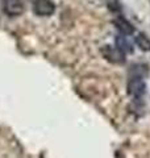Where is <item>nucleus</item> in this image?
Here are the masks:
<instances>
[{
	"instance_id": "f257e3e1",
	"label": "nucleus",
	"mask_w": 150,
	"mask_h": 158,
	"mask_svg": "<svg viewBox=\"0 0 150 158\" xmlns=\"http://www.w3.org/2000/svg\"><path fill=\"white\" fill-rule=\"evenodd\" d=\"M146 91V85L142 77H129L128 94L134 99H141Z\"/></svg>"
},
{
	"instance_id": "f03ea898",
	"label": "nucleus",
	"mask_w": 150,
	"mask_h": 158,
	"mask_svg": "<svg viewBox=\"0 0 150 158\" xmlns=\"http://www.w3.org/2000/svg\"><path fill=\"white\" fill-rule=\"evenodd\" d=\"M32 7H33L34 15L41 16V17L52 16L56 12V4L52 0H34Z\"/></svg>"
},
{
	"instance_id": "7ed1b4c3",
	"label": "nucleus",
	"mask_w": 150,
	"mask_h": 158,
	"mask_svg": "<svg viewBox=\"0 0 150 158\" xmlns=\"http://www.w3.org/2000/svg\"><path fill=\"white\" fill-rule=\"evenodd\" d=\"M102 54L107 61L112 63H123L125 61V53L120 50L117 46H104L102 48Z\"/></svg>"
},
{
	"instance_id": "20e7f679",
	"label": "nucleus",
	"mask_w": 150,
	"mask_h": 158,
	"mask_svg": "<svg viewBox=\"0 0 150 158\" xmlns=\"http://www.w3.org/2000/svg\"><path fill=\"white\" fill-rule=\"evenodd\" d=\"M24 3L21 0H6L4 2V12L11 17L20 16L24 12Z\"/></svg>"
},
{
	"instance_id": "39448f33",
	"label": "nucleus",
	"mask_w": 150,
	"mask_h": 158,
	"mask_svg": "<svg viewBox=\"0 0 150 158\" xmlns=\"http://www.w3.org/2000/svg\"><path fill=\"white\" fill-rule=\"evenodd\" d=\"M115 25L119 29V32L124 34V36H131L134 32V28L132 27V24L129 23L128 20H125L124 17H119L115 20Z\"/></svg>"
},
{
	"instance_id": "423d86ee",
	"label": "nucleus",
	"mask_w": 150,
	"mask_h": 158,
	"mask_svg": "<svg viewBox=\"0 0 150 158\" xmlns=\"http://www.w3.org/2000/svg\"><path fill=\"white\" fill-rule=\"evenodd\" d=\"M136 45L144 52H150V38L144 33H137L134 37Z\"/></svg>"
},
{
	"instance_id": "0eeeda50",
	"label": "nucleus",
	"mask_w": 150,
	"mask_h": 158,
	"mask_svg": "<svg viewBox=\"0 0 150 158\" xmlns=\"http://www.w3.org/2000/svg\"><path fill=\"white\" fill-rule=\"evenodd\" d=\"M116 46L121 52H124V53L132 50V48L129 46V44L127 42V37H125L124 34H121V36H117V38H116Z\"/></svg>"
}]
</instances>
